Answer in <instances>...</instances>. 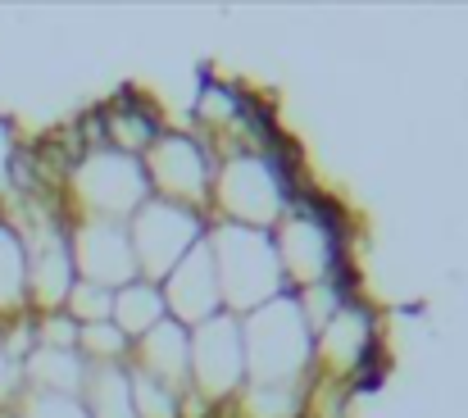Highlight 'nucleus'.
<instances>
[{
    "label": "nucleus",
    "instance_id": "nucleus-1",
    "mask_svg": "<svg viewBox=\"0 0 468 418\" xmlns=\"http://www.w3.org/2000/svg\"><path fill=\"white\" fill-rule=\"evenodd\" d=\"M141 169H146L151 196L210 214L214 178H219V155L210 151V141L196 128H173L169 123L160 132V141L151 146V155L141 160Z\"/></svg>",
    "mask_w": 468,
    "mask_h": 418
},
{
    "label": "nucleus",
    "instance_id": "nucleus-2",
    "mask_svg": "<svg viewBox=\"0 0 468 418\" xmlns=\"http://www.w3.org/2000/svg\"><path fill=\"white\" fill-rule=\"evenodd\" d=\"M128 237H132L137 273L151 277V282H164V277L210 237V214L151 196V200L128 219Z\"/></svg>",
    "mask_w": 468,
    "mask_h": 418
},
{
    "label": "nucleus",
    "instance_id": "nucleus-3",
    "mask_svg": "<svg viewBox=\"0 0 468 418\" xmlns=\"http://www.w3.org/2000/svg\"><path fill=\"white\" fill-rule=\"evenodd\" d=\"M250 373H246V332L237 314H214L200 327H191V386L219 404V409H237L241 391H246Z\"/></svg>",
    "mask_w": 468,
    "mask_h": 418
},
{
    "label": "nucleus",
    "instance_id": "nucleus-4",
    "mask_svg": "<svg viewBox=\"0 0 468 418\" xmlns=\"http://www.w3.org/2000/svg\"><path fill=\"white\" fill-rule=\"evenodd\" d=\"M73 264H78V277L110 291L141 277L128 223H114V219H73Z\"/></svg>",
    "mask_w": 468,
    "mask_h": 418
},
{
    "label": "nucleus",
    "instance_id": "nucleus-5",
    "mask_svg": "<svg viewBox=\"0 0 468 418\" xmlns=\"http://www.w3.org/2000/svg\"><path fill=\"white\" fill-rule=\"evenodd\" d=\"M160 287H164V300H169V318H178V323H187V327H200L205 318L223 314V287H219V268H214L210 237H205Z\"/></svg>",
    "mask_w": 468,
    "mask_h": 418
},
{
    "label": "nucleus",
    "instance_id": "nucleus-6",
    "mask_svg": "<svg viewBox=\"0 0 468 418\" xmlns=\"http://www.w3.org/2000/svg\"><path fill=\"white\" fill-rule=\"evenodd\" d=\"M101 110H105V128H110V151L128 155V160H146L151 146L160 141V132L169 128L164 110L141 87H119L110 101H101Z\"/></svg>",
    "mask_w": 468,
    "mask_h": 418
},
{
    "label": "nucleus",
    "instance_id": "nucleus-7",
    "mask_svg": "<svg viewBox=\"0 0 468 418\" xmlns=\"http://www.w3.org/2000/svg\"><path fill=\"white\" fill-rule=\"evenodd\" d=\"M128 368H137L146 377H160L173 391H187L191 386V327L178 323V318H164L151 336H141L132 345Z\"/></svg>",
    "mask_w": 468,
    "mask_h": 418
},
{
    "label": "nucleus",
    "instance_id": "nucleus-8",
    "mask_svg": "<svg viewBox=\"0 0 468 418\" xmlns=\"http://www.w3.org/2000/svg\"><path fill=\"white\" fill-rule=\"evenodd\" d=\"M169 318V300H164V287L151 282V277H132L128 287L114 291V327L137 345L141 336H151L160 323Z\"/></svg>",
    "mask_w": 468,
    "mask_h": 418
},
{
    "label": "nucleus",
    "instance_id": "nucleus-9",
    "mask_svg": "<svg viewBox=\"0 0 468 418\" xmlns=\"http://www.w3.org/2000/svg\"><path fill=\"white\" fill-rule=\"evenodd\" d=\"M19 418H92L83 395H64V391H37V386H24L19 400H15Z\"/></svg>",
    "mask_w": 468,
    "mask_h": 418
},
{
    "label": "nucleus",
    "instance_id": "nucleus-10",
    "mask_svg": "<svg viewBox=\"0 0 468 418\" xmlns=\"http://www.w3.org/2000/svg\"><path fill=\"white\" fill-rule=\"evenodd\" d=\"M64 309H69L83 327H92V323H114V291L78 277L73 291H69V300H64Z\"/></svg>",
    "mask_w": 468,
    "mask_h": 418
},
{
    "label": "nucleus",
    "instance_id": "nucleus-11",
    "mask_svg": "<svg viewBox=\"0 0 468 418\" xmlns=\"http://www.w3.org/2000/svg\"><path fill=\"white\" fill-rule=\"evenodd\" d=\"M83 341V323L69 309H46L42 314V345L46 350H78Z\"/></svg>",
    "mask_w": 468,
    "mask_h": 418
}]
</instances>
